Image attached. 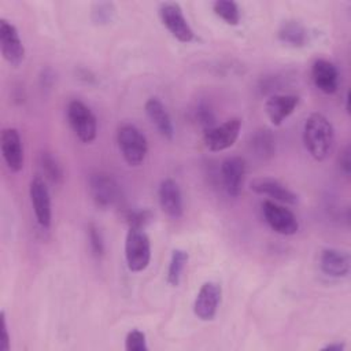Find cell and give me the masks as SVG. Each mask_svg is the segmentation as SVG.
I'll list each match as a JSON object with an SVG mask.
<instances>
[{
  "instance_id": "obj_1",
  "label": "cell",
  "mask_w": 351,
  "mask_h": 351,
  "mask_svg": "<svg viewBox=\"0 0 351 351\" xmlns=\"http://www.w3.org/2000/svg\"><path fill=\"white\" fill-rule=\"evenodd\" d=\"M303 143L315 160H325L335 144V129L330 121L321 112H313L303 125Z\"/></svg>"
},
{
  "instance_id": "obj_2",
  "label": "cell",
  "mask_w": 351,
  "mask_h": 351,
  "mask_svg": "<svg viewBox=\"0 0 351 351\" xmlns=\"http://www.w3.org/2000/svg\"><path fill=\"white\" fill-rule=\"evenodd\" d=\"M118 148L129 166H140L148 154L145 134L133 123H123L117 132Z\"/></svg>"
},
{
  "instance_id": "obj_3",
  "label": "cell",
  "mask_w": 351,
  "mask_h": 351,
  "mask_svg": "<svg viewBox=\"0 0 351 351\" xmlns=\"http://www.w3.org/2000/svg\"><path fill=\"white\" fill-rule=\"evenodd\" d=\"M125 259L130 271H143L151 261V241L144 229L129 228L125 239Z\"/></svg>"
},
{
  "instance_id": "obj_4",
  "label": "cell",
  "mask_w": 351,
  "mask_h": 351,
  "mask_svg": "<svg viewBox=\"0 0 351 351\" xmlns=\"http://www.w3.org/2000/svg\"><path fill=\"white\" fill-rule=\"evenodd\" d=\"M67 119L77 138L85 144L97 136V119L92 110L81 100H71L67 106Z\"/></svg>"
},
{
  "instance_id": "obj_5",
  "label": "cell",
  "mask_w": 351,
  "mask_h": 351,
  "mask_svg": "<svg viewBox=\"0 0 351 351\" xmlns=\"http://www.w3.org/2000/svg\"><path fill=\"white\" fill-rule=\"evenodd\" d=\"M159 18L169 33L180 43H191L195 38L193 29L188 23L184 11L178 3L165 1L159 4Z\"/></svg>"
},
{
  "instance_id": "obj_6",
  "label": "cell",
  "mask_w": 351,
  "mask_h": 351,
  "mask_svg": "<svg viewBox=\"0 0 351 351\" xmlns=\"http://www.w3.org/2000/svg\"><path fill=\"white\" fill-rule=\"evenodd\" d=\"M88 185H89L88 188L92 199L97 206L103 208L115 206L122 197V191L119 184L114 177H111L107 173H103V171L92 173L89 176Z\"/></svg>"
},
{
  "instance_id": "obj_7",
  "label": "cell",
  "mask_w": 351,
  "mask_h": 351,
  "mask_svg": "<svg viewBox=\"0 0 351 351\" xmlns=\"http://www.w3.org/2000/svg\"><path fill=\"white\" fill-rule=\"evenodd\" d=\"M262 214L266 223L278 234L291 236L295 234L299 229L296 215L281 203L269 199L265 200L262 203Z\"/></svg>"
},
{
  "instance_id": "obj_8",
  "label": "cell",
  "mask_w": 351,
  "mask_h": 351,
  "mask_svg": "<svg viewBox=\"0 0 351 351\" xmlns=\"http://www.w3.org/2000/svg\"><path fill=\"white\" fill-rule=\"evenodd\" d=\"M241 130V119L230 118L221 125H215L203 132V141L210 151L219 152L230 148L239 138Z\"/></svg>"
},
{
  "instance_id": "obj_9",
  "label": "cell",
  "mask_w": 351,
  "mask_h": 351,
  "mask_svg": "<svg viewBox=\"0 0 351 351\" xmlns=\"http://www.w3.org/2000/svg\"><path fill=\"white\" fill-rule=\"evenodd\" d=\"M0 49L4 60L18 67L25 60V47L18 29L10 21L0 19Z\"/></svg>"
},
{
  "instance_id": "obj_10",
  "label": "cell",
  "mask_w": 351,
  "mask_h": 351,
  "mask_svg": "<svg viewBox=\"0 0 351 351\" xmlns=\"http://www.w3.org/2000/svg\"><path fill=\"white\" fill-rule=\"evenodd\" d=\"M29 196L38 225L44 229H48L52 222V204L51 195L44 178L36 176L30 180Z\"/></svg>"
},
{
  "instance_id": "obj_11",
  "label": "cell",
  "mask_w": 351,
  "mask_h": 351,
  "mask_svg": "<svg viewBox=\"0 0 351 351\" xmlns=\"http://www.w3.org/2000/svg\"><path fill=\"white\" fill-rule=\"evenodd\" d=\"M222 289L218 282H204L193 300V313L202 321H210L217 315L221 303Z\"/></svg>"
},
{
  "instance_id": "obj_12",
  "label": "cell",
  "mask_w": 351,
  "mask_h": 351,
  "mask_svg": "<svg viewBox=\"0 0 351 351\" xmlns=\"http://www.w3.org/2000/svg\"><path fill=\"white\" fill-rule=\"evenodd\" d=\"M0 148L7 167L14 173L21 171L25 163V152L21 134L15 128L3 129L0 137Z\"/></svg>"
},
{
  "instance_id": "obj_13",
  "label": "cell",
  "mask_w": 351,
  "mask_h": 351,
  "mask_svg": "<svg viewBox=\"0 0 351 351\" xmlns=\"http://www.w3.org/2000/svg\"><path fill=\"white\" fill-rule=\"evenodd\" d=\"M250 188L252 192L262 196H269V200H274L281 204H296L299 200L298 195L291 188L271 177L254 178L250 182Z\"/></svg>"
},
{
  "instance_id": "obj_14",
  "label": "cell",
  "mask_w": 351,
  "mask_h": 351,
  "mask_svg": "<svg viewBox=\"0 0 351 351\" xmlns=\"http://www.w3.org/2000/svg\"><path fill=\"white\" fill-rule=\"evenodd\" d=\"M221 178L225 192L237 197L244 185L245 178V160L241 156H229L221 163Z\"/></svg>"
},
{
  "instance_id": "obj_15",
  "label": "cell",
  "mask_w": 351,
  "mask_h": 351,
  "mask_svg": "<svg viewBox=\"0 0 351 351\" xmlns=\"http://www.w3.org/2000/svg\"><path fill=\"white\" fill-rule=\"evenodd\" d=\"M351 267L350 254L339 248H325L319 255V269L321 271L333 278L347 277Z\"/></svg>"
},
{
  "instance_id": "obj_16",
  "label": "cell",
  "mask_w": 351,
  "mask_h": 351,
  "mask_svg": "<svg viewBox=\"0 0 351 351\" xmlns=\"http://www.w3.org/2000/svg\"><path fill=\"white\" fill-rule=\"evenodd\" d=\"M158 197L162 210L171 218L177 219L182 217L184 203L180 185L173 178H165L158 188Z\"/></svg>"
},
{
  "instance_id": "obj_17",
  "label": "cell",
  "mask_w": 351,
  "mask_h": 351,
  "mask_svg": "<svg viewBox=\"0 0 351 351\" xmlns=\"http://www.w3.org/2000/svg\"><path fill=\"white\" fill-rule=\"evenodd\" d=\"M311 78L315 88L322 93L332 95L339 88V70L332 62L326 59H317L313 63Z\"/></svg>"
},
{
  "instance_id": "obj_18",
  "label": "cell",
  "mask_w": 351,
  "mask_h": 351,
  "mask_svg": "<svg viewBox=\"0 0 351 351\" xmlns=\"http://www.w3.org/2000/svg\"><path fill=\"white\" fill-rule=\"evenodd\" d=\"M299 96L296 95H271L265 103V111L274 126H280L298 107Z\"/></svg>"
},
{
  "instance_id": "obj_19",
  "label": "cell",
  "mask_w": 351,
  "mask_h": 351,
  "mask_svg": "<svg viewBox=\"0 0 351 351\" xmlns=\"http://www.w3.org/2000/svg\"><path fill=\"white\" fill-rule=\"evenodd\" d=\"M145 114L151 123L155 126V129L159 132L162 137L166 140H173L174 137V123L171 121V117L165 107V104L158 97H149L145 101Z\"/></svg>"
},
{
  "instance_id": "obj_20",
  "label": "cell",
  "mask_w": 351,
  "mask_h": 351,
  "mask_svg": "<svg viewBox=\"0 0 351 351\" xmlns=\"http://www.w3.org/2000/svg\"><path fill=\"white\" fill-rule=\"evenodd\" d=\"M280 41L284 44L299 48L307 44L308 41V33L307 29L298 21H285L281 23L278 33H277Z\"/></svg>"
},
{
  "instance_id": "obj_21",
  "label": "cell",
  "mask_w": 351,
  "mask_h": 351,
  "mask_svg": "<svg viewBox=\"0 0 351 351\" xmlns=\"http://www.w3.org/2000/svg\"><path fill=\"white\" fill-rule=\"evenodd\" d=\"M188 259H189V255L185 250H181V248L173 250L170 262H169V267H167V276H166L169 285L178 287V284L181 282L184 269L188 263Z\"/></svg>"
},
{
  "instance_id": "obj_22",
  "label": "cell",
  "mask_w": 351,
  "mask_h": 351,
  "mask_svg": "<svg viewBox=\"0 0 351 351\" xmlns=\"http://www.w3.org/2000/svg\"><path fill=\"white\" fill-rule=\"evenodd\" d=\"M251 147L256 156H259L262 159H267V158L273 156L276 152V140H274L273 134L270 133V130L262 129L254 134Z\"/></svg>"
},
{
  "instance_id": "obj_23",
  "label": "cell",
  "mask_w": 351,
  "mask_h": 351,
  "mask_svg": "<svg viewBox=\"0 0 351 351\" xmlns=\"http://www.w3.org/2000/svg\"><path fill=\"white\" fill-rule=\"evenodd\" d=\"M213 11L214 14L221 18L225 23L236 26L240 23L241 14L239 4L232 0H217L213 3Z\"/></svg>"
},
{
  "instance_id": "obj_24",
  "label": "cell",
  "mask_w": 351,
  "mask_h": 351,
  "mask_svg": "<svg viewBox=\"0 0 351 351\" xmlns=\"http://www.w3.org/2000/svg\"><path fill=\"white\" fill-rule=\"evenodd\" d=\"M40 167L43 169L45 177L52 182H59L63 178V170L58 159L51 152H41Z\"/></svg>"
},
{
  "instance_id": "obj_25",
  "label": "cell",
  "mask_w": 351,
  "mask_h": 351,
  "mask_svg": "<svg viewBox=\"0 0 351 351\" xmlns=\"http://www.w3.org/2000/svg\"><path fill=\"white\" fill-rule=\"evenodd\" d=\"M117 8L114 3L110 1H99L92 5L90 18L96 25H107L115 18Z\"/></svg>"
},
{
  "instance_id": "obj_26",
  "label": "cell",
  "mask_w": 351,
  "mask_h": 351,
  "mask_svg": "<svg viewBox=\"0 0 351 351\" xmlns=\"http://www.w3.org/2000/svg\"><path fill=\"white\" fill-rule=\"evenodd\" d=\"M88 240L92 255L95 258H101L104 254V240L100 229L95 223H89L88 226Z\"/></svg>"
},
{
  "instance_id": "obj_27",
  "label": "cell",
  "mask_w": 351,
  "mask_h": 351,
  "mask_svg": "<svg viewBox=\"0 0 351 351\" xmlns=\"http://www.w3.org/2000/svg\"><path fill=\"white\" fill-rule=\"evenodd\" d=\"M125 350L128 351H147V337L145 333L138 329H132L126 333L125 337Z\"/></svg>"
},
{
  "instance_id": "obj_28",
  "label": "cell",
  "mask_w": 351,
  "mask_h": 351,
  "mask_svg": "<svg viewBox=\"0 0 351 351\" xmlns=\"http://www.w3.org/2000/svg\"><path fill=\"white\" fill-rule=\"evenodd\" d=\"M126 222L129 228L144 229L145 225L152 219V213L148 208L141 210H130L126 213Z\"/></svg>"
},
{
  "instance_id": "obj_29",
  "label": "cell",
  "mask_w": 351,
  "mask_h": 351,
  "mask_svg": "<svg viewBox=\"0 0 351 351\" xmlns=\"http://www.w3.org/2000/svg\"><path fill=\"white\" fill-rule=\"evenodd\" d=\"M193 118L203 128V132L215 126V115L207 104H197V107L193 110Z\"/></svg>"
},
{
  "instance_id": "obj_30",
  "label": "cell",
  "mask_w": 351,
  "mask_h": 351,
  "mask_svg": "<svg viewBox=\"0 0 351 351\" xmlns=\"http://www.w3.org/2000/svg\"><path fill=\"white\" fill-rule=\"evenodd\" d=\"M11 347V337L8 333V325L4 311H1V337H0V350L8 351Z\"/></svg>"
},
{
  "instance_id": "obj_31",
  "label": "cell",
  "mask_w": 351,
  "mask_h": 351,
  "mask_svg": "<svg viewBox=\"0 0 351 351\" xmlns=\"http://www.w3.org/2000/svg\"><path fill=\"white\" fill-rule=\"evenodd\" d=\"M350 154H351V151H350V147L347 145V147L343 149V152H341V155H340V159H339L340 167H341V170H343V173H344L346 176H348L350 171H351V158H350Z\"/></svg>"
},
{
  "instance_id": "obj_32",
  "label": "cell",
  "mask_w": 351,
  "mask_h": 351,
  "mask_svg": "<svg viewBox=\"0 0 351 351\" xmlns=\"http://www.w3.org/2000/svg\"><path fill=\"white\" fill-rule=\"evenodd\" d=\"M344 348H346V344L340 343V341H333V343H329L325 347H322V350H325V351H343Z\"/></svg>"
}]
</instances>
